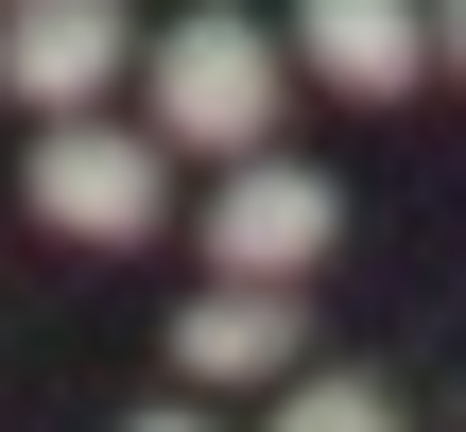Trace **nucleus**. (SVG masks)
Wrapping results in <instances>:
<instances>
[{"mask_svg": "<svg viewBox=\"0 0 466 432\" xmlns=\"http://www.w3.org/2000/svg\"><path fill=\"white\" fill-rule=\"evenodd\" d=\"M277 69H294V52H277L259 17H225V0L173 17V35H156V156H259V139H277Z\"/></svg>", "mask_w": 466, "mask_h": 432, "instance_id": "1", "label": "nucleus"}, {"mask_svg": "<svg viewBox=\"0 0 466 432\" xmlns=\"http://www.w3.org/2000/svg\"><path fill=\"white\" fill-rule=\"evenodd\" d=\"M173 208V156L121 139V121H35V225L52 242H156Z\"/></svg>", "mask_w": 466, "mask_h": 432, "instance_id": "2", "label": "nucleus"}, {"mask_svg": "<svg viewBox=\"0 0 466 432\" xmlns=\"http://www.w3.org/2000/svg\"><path fill=\"white\" fill-rule=\"evenodd\" d=\"M329 242H346V190H329V173H294V156H242V173L208 190V277H259V294H294Z\"/></svg>", "mask_w": 466, "mask_h": 432, "instance_id": "3", "label": "nucleus"}, {"mask_svg": "<svg viewBox=\"0 0 466 432\" xmlns=\"http://www.w3.org/2000/svg\"><path fill=\"white\" fill-rule=\"evenodd\" d=\"M121 52H138L121 0H17V17H0V87H17L35 121H86V104L121 87Z\"/></svg>", "mask_w": 466, "mask_h": 432, "instance_id": "4", "label": "nucleus"}, {"mask_svg": "<svg viewBox=\"0 0 466 432\" xmlns=\"http://www.w3.org/2000/svg\"><path fill=\"white\" fill-rule=\"evenodd\" d=\"M173 381H311V346H294V294H259V277H208V294L173 312Z\"/></svg>", "mask_w": 466, "mask_h": 432, "instance_id": "5", "label": "nucleus"}, {"mask_svg": "<svg viewBox=\"0 0 466 432\" xmlns=\"http://www.w3.org/2000/svg\"><path fill=\"white\" fill-rule=\"evenodd\" d=\"M294 52L346 87V104H398L432 69V0H294Z\"/></svg>", "mask_w": 466, "mask_h": 432, "instance_id": "6", "label": "nucleus"}, {"mask_svg": "<svg viewBox=\"0 0 466 432\" xmlns=\"http://www.w3.org/2000/svg\"><path fill=\"white\" fill-rule=\"evenodd\" d=\"M277 432H398V398L346 381V364H311V381H277Z\"/></svg>", "mask_w": 466, "mask_h": 432, "instance_id": "7", "label": "nucleus"}, {"mask_svg": "<svg viewBox=\"0 0 466 432\" xmlns=\"http://www.w3.org/2000/svg\"><path fill=\"white\" fill-rule=\"evenodd\" d=\"M432 52H450V69H466V0H432Z\"/></svg>", "mask_w": 466, "mask_h": 432, "instance_id": "8", "label": "nucleus"}, {"mask_svg": "<svg viewBox=\"0 0 466 432\" xmlns=\"http://www.w3.org/2000/svg\"><path fill=\"white\" fill-rule=\"evenodd\" d=\"M121 432H208V416H190V398H156V416H121Z\"/></svg>", "mask_w": 466, "mask_h": 432, "instance_id": "9", "label": "nucleus"}, {"mask_svg": "<svg viewBox=\"0 0 466 432\" xmlns=\"http://www.w3.org/2000/svg\"><path fill=\"white\" fill-rule=\"evenodd\" d=\"M0 17H17V0H0Z\"/></svg>", "mask_w": 466, "mask_h": 432, "instance_id": "10", "label": "nucleus"}]
</instances>
